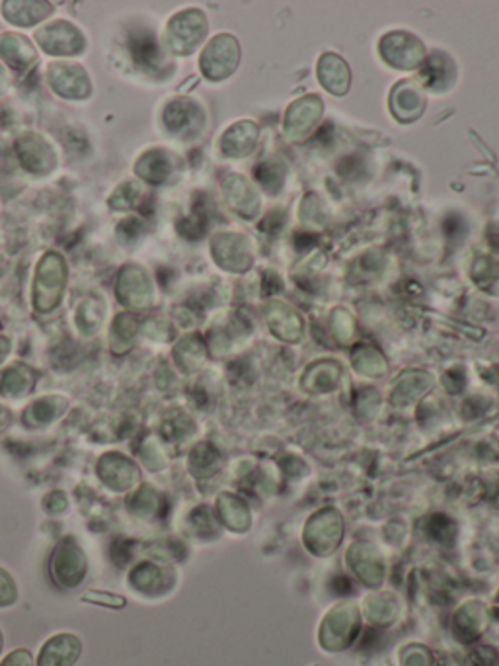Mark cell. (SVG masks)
<instances>
[{
  "label": "cell",
  "mask_w": 499,
  "mask_h": 666,
  "mask_svg": "<svg viewBox=\"0 0 499 666\" xmlns=\"http://www.w3.org/2000/svg\"><path fill=\"white\" fill-rule=\"evenodd\" d=\"M19 600V588L12 581V576L0 569V608H9Z\"/></svg>",
  "instance_id": "7a4b0ae2"
},
{
  "label": "cell",
  "mask_w": 499,
  "mask_h": 666,
  "mask_svg": "<svg viewBox=\"0 0 499 666\" xmlns=\"http://www.w3.org/2000/svg\"><path fill=\"white\" fill-rule=\"evenodd\" d=\"M84 600H86V603L104 604V606H114V608H121V606L126 604L123 598L114 596V594L104 593H88L84 596Z\"/></svg>",
  "instance_id": "277c9868"
},
{
  "label": "cell",
  "mask_w": 499,
  "mask_h": 666,
  "mask_svg": "<svg viewBox=\"0 0 499 666\" xmlns=\"http://www.w3.org/2000/svg\"><path fill=\"white\" fill-rule=\"evenodd\" d=\"M0 666H36V661L27 649H16L0 661Z\"/></svg>",
  "instance_id": "3957f363"
},
{
  "label": "cell",
  "mask_w": 499,
  "mask_h": 666,
  "mask_svg": "<svg viewBox=\"0 0 499 666\" xmlns=\"http://www.w3.org/2000/svg\"><path fill=\"white\" fill-rule=\"evenodd\" d=\"M2 647H4V635H2V631H0V653H2Z\"/></svg>",
  "instance_id": "5b68a950"
},
{
  "label": "cell",
  "mask_w": 499,
  "mask_h": 666,
  "mask_svg": "<svg viewBox=\"0 0 499 666\" xmlns=\"http://www.w3.org/2000/svg\"><path fill=\"white\" fill-rule=\"evenodd\" d=\"M81 653V639L73 633H57L44 643L37 655V666H74Z\"/></svg>",
  "instance_id": "6da1fadb"
}]
</instances>
